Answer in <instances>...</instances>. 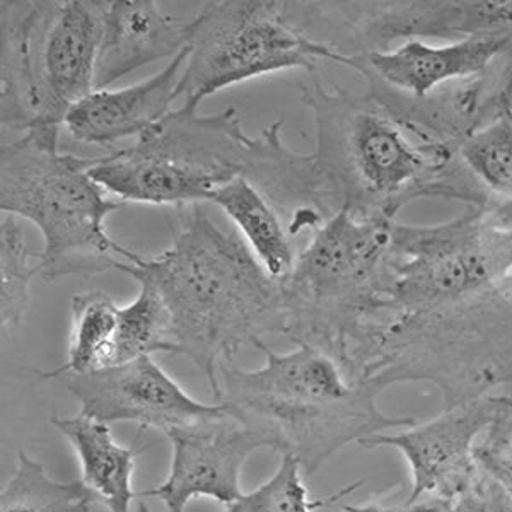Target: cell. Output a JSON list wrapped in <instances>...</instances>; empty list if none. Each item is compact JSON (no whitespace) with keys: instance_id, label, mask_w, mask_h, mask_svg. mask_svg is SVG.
I'll list each match as a JSON object with an SVG mask.
<instances>
[{"instance_id":"1","label":"cell","mask_w":512,"mask_h":512,"mask_svg":"<svg viewBox=\"0 0 512 512\" xmlns=\"http://www.w3.org/2000/svg\"><path fill=\"white\" fill-rule=\"evenodd\" d=\"M299 88L315 120L316 149L309 156L316 210L326 221L340 210L396 221L417 198L460 200L494 212L458 147L412 130L369 91L326 89L316 77Z\"/></svg>"},{"instance_id":"2","label":"cell","mask_w":512,"mask_h":512,"mask_svg":"<svg viewBox=\"0 0 512 512\" xmlns=\"http://www.w3.org/2000/svg\"><path fill=\"white\" fill-rule=\"evenodd\" d=\"M178 209L171 246L156 256L128 250L117 270L158 292L168 311L171 354L188 357L217 398L219 369L241 347L270 333L284 335L282 286L245 239L202 204Z\"/></svg>"},{"instance_id":"3","label":"cell","mask_w":512,"mask_h":512,"mask_svg":"<svg viewBox=\"0 0 512 512\" xmlns=\"http://www.w3.org/2000/svg\"><path fill=\"white\" fill-rule=\"evenodd\" d=\"M284 120L250 137L234 106L198 115L183 105L137 137L135 146L94 159L91 176L122 202L200 205L236 178L260 188L287 219L315 209L313 166L282 140Z\"/></svg>"},{"instance_id":"4","label":"cell","mask_w":512,"mask_h":512,"mask_svg":"<svg viewBox=\"0 0 512 512\" xmlns=\"http://www.w3.org/2000/svg\"><path fill=\"white\" fill-rule=\"evenodd\" d=\"M347 378L383 393L429 383L444 410L512 383L509 287L412 309H379L355 333L340 362Z\"/></svg>"},{"instance_id":"5","label":"cell","mask_w":512,"mask_h":512,"mask_svg":"<svg viewBox=\"0 0 512 512\" xmlns=\"http://www.w3.org/2000/svg\"><path fill=\"white\" fill-rule=\"evenodd\" d=\"M253 347L262 350L265 364L255 371L224 364L216 403L265 437L270 449L294 456L308 477L347 444L417 424L412 417L383 414L381 393L352 383L323 350L297 345L277 354L265 340Z\"/></svg>"},{"instance_id":"6","label":"cell","mask_w":512,"mask_h":512,"mask_svg":"<svg viewBox=\"0 0 512 512\" xmlns=\"http://www.w3.org/2000/svg\"><path fill=\"white\" fill-rule=\"evenodd\" d=\"M60 132L31 130L0 152V209L40 229V277L117 270L127 248L106 231V219L125 202L91 176L94 159L59 151Z\"/></svg>"},{"instance_id":"7","label":"cell","mask_w":512,"mask_h":512,"mask_svg":"<svg viewBox=\"0 0 512 512\" xmlns=\"http://www.w3.org/2000/svg\"><path fill=\"white\" fill-rule=\"evenodd\" d=\"M108 2L4 0L0 4V122L60 132L69 111L96 91Z\"/></svg>"},{"instance_id":"8","label":"cell","mask_w":512,"mask_h":512,"mask_svg":"<svg viewBox=\"0 0 512 512\" xmlns=\"http://www.w3.org/2000/svg\"><path fill=\"white\" fill-rule=\"evenodd\" d=\"M395 222L340 210L309 236L291 274L280 280L284 337L342 361L390 286Z\"/></svg>"},{"instance_id":"9","label":"cell","mask_w":512,"mask_h":512,"mask_svg":"<svg viewBox=\"0 0 512 512\" xmlns=\"http://www.w3.org/2000/svg\"><path fill=\"white\" fill-rule=\"evenodd\" d=\"M192 23L188 60L178 86L183 105L200 106L202 99L221 89L280 70L316 74L325 60L344 64L342 53L301 28L291 2H209Z\"/></svg>"},{"instance_id":"10","label":"cell","mask_w":512,"mask_h":512,"mask_svg":"<svg viewBox=\"0 0 512 512\" xmlns=\"http://www.w3.org/2000/svg\"><path fill=\"white\" fill-rule=\"evenodd\" d=\"M304 28L340 26L333 50L350 55L388 52L398 40L512 33V0L483 2H301Z\"/></svg>"},{"instance_id":"11","label":"cell","mask_w":512,"mask_h":512,"mask_svg":"<svg viewBox=\"0 0 512 512\" xmlns=\"http://www.w3.org/2000/svg\"><path fill=\"white\" fill-rule=\"evenodd\" d=\"M501 396H482L472 402L443 410L427 424H415L400 434H376L362 441L364 448L402 451L412 470V489L407 501L443 499L458 501L483 482L475 460V439L489 427Z\"/></svg>"},{"instance_id":"12","label":"cell","mask_w":512,"mask_h":512,"mask_svg":"<svg viewBox=\"0 0 512 512\" xmlns=\"http://www.w3.org/2000/svg\"><path fill=\"white\" fill-rule=\"evenodd\" d=\"M166 436L173 444L168 478L140 497L159 499L168 512H185L197 497L216 499L224 506L241 501L245 494L239 480L248 456L270 449L265 437L227 412L181 425Z\"/></svg>"},{"instance_id":"13","label":"cell","mask_w":512,"mask_h":512,"mask_svg":"<svg viewBox=\"0 0 512 512\" xmlns=\"http://www.w3.org/2000/svg\"><path fill=\"white\" fill-rule=\"evenodd\" d=\"M67 390L81 403V414L103 424L137 422L142 429H171L226 412L188 395L152 355L88 374L64 376Z\"/></svg>"},{"instance_id":"14","label":"cell","mask_w":512,"mask_h":512,"mask_svg":"<svg viewBox=\"0 0 512 512\" xmlns=\"http://www.w3.org/2000/svg\"><path fill=\"white\" fill-rule=\"evenodd\" d=\"M512 55V33L482 35L427 45L422 40L405 41L388 52L345 57L344 64L364 76L367 84H378L405 98L424 99L437 89L483 76Z\"/></svg>"},{"instance_id":"15","label":"cell","mask_w":512,"mask_h":512,"mask_svg":"<svg viewBox=\"0 0 512 512\" xmlns=\"http://www.w3.org/2000/svg\"><path fill=\"white\" fill-rule=\"evenodd\" d=\"M187 60L188 47L147 81L115 91H93L65 118L64 125L72 139L110 146L118 140L140 137L171 111Z\"/></svg>"},{"instance_id":"16","label":"cell","mask_w":512,"mask_h":512,"mask_svg":"<svg viewBox=\"0 0 512 512\" xmlns=\"http://www.w3.org/2000/svg\"><path fill=\"white\" fill-rule=\"evenodd\" d=\"M192 26V19L164 14L154 0L108 2L94 88L105 89L156 60L175 59L188 47Z\"/></svg>"},{"instance_id":"17","label":"cell","mask_w":512,"mask_h":512,"mask_svg":"<svg viewBox=\"0 0 512 512\" xmlns=\"http://www.w3.org/2000/svg\"><path fill=\"white\" fill-rule=\"evenodd\" d=\"M52 424L64 434L82 466V482L105 502L110 512H130L134 501L135 448H123L111 436L108 424L79 414L70 419L53 417Z\"/></svg>"},{"instance_id":"18","label":"cell","mask_w":512,"mask_h":512,"mask_svg":"<svg viewBox=\"0 0 512 512\" xmlns=\"http://www.w3.org/2000/svg\"><path fill=\"white\" fill-rule=\"evenodd\" d=\"M210 204L217 205L238 227L241 238L270 277L282 280L291 274L299 253L292 245L284 216L260 188L241 176L219 188Z\"/></svg>"},{"instance_id":"19","label":"cell","mask_w":512,"mask_h":512,"mask_svg":"<svg viewBox=\"0 0 512 512\" xmlns=\"http://www.w3.org/2000/svg\"><path fill=\"white\" fill-rule=\"evenodd\" d=\"M118 306L106 292L89 291L72 297L69 355L64 366L41 378L88 374L113 366Z\"/></svg>"},{"instance_id":"20","label":"cell","mask_w":512,"mask_h":512,"mask_svg":"<svg viewBox=\"0 0 512 512\" xmlns=\"http://www.w3.org/2000/svg\"><path fill=\"white\" fill-rule=\"evenodd\" d=\"M458 154L494 202L495 219L512 226V111L461 140Z\"/></svg>"},{"instance_id":"21","label":"cell","mask_w":512,"mask_h":512,"mask_svg":"<svg viewBox=\"0 0 512 512\" xmlns=\"http://www.w3.org/2000/svg\"><path fill=\"white\" fill-rule=\"evenodd\" d=\"M94 502L96 495L82 480L55 482L23 451L16 472L0 492V512H91Z\"/></svg>"},{"instance_id":"22","label":"cell","mask_w":512,"mask_h":512,"mask_svg":"<svg viewBox=\"0 0 512 512\" xmlns=\"http://www.w3.org/2000/svg\"><path fill=\"white\" fill-rule=\"evenodd\" d=\"M41 274L38 255L26 245L19 217L4 214L0 224V321L2 332L21 325L30 306L31 282Z\"/></svg>"},{"instance_id":"23","label":"cell","mask_w":512,"mask_h":512,"mask_svg":"<svg viewBox=\"0 0 512 512\" xmlns=\"http://www.w3.org/2000/svg\"><path fill=\"white\" fill-rule=\"evenodd\" d=\"M139 287V294L134 301L127 306H120L118 311L113 366H120L154 352L171 354L168 311L158 292L149 284H139Z\"/></svg>"},{"instance_id":"24","label":"cell","mask_w":512,"mask_h":512,"mask_svg":"<svg viewBox=\"0 0 512 512\" xmlns=\"http://www.w3.org/2000/svg\"><path fill=\"white\" fill-rule=\"evenodd\" d=\"M241 502L250 512H313L320 504L309 502L303 468L291 454H282L279 470L260 489L243 495Z\"/></svg>"},{"instance_id":"25","label":"cell","mask_w":512,"mask_h":512,"mask_svg":"<svg viewBox=\"0 0 512 512\" xmlns=\"http://www.w3.org/2000/svg\"><path fill=\"white\" fill-rule=\"evenodd\" d=\"M483 475L497 483L512 502V398L501 396L487 436L473 449Z\"/></svg>"},{"instance_id":"26","label":"cell","mask_w":512,"mask_h":512,"mask_svg":"<svg viewBox=\"0 0 512 512\" xmlns=\"http://www.w3.org/2000/svg\"><path fill=\"white\" fill-rule=\"evenodd\" d=\"M490 502V480L483 478V482L473 489L470 494L463 495L454 502L449 512H487Z\"/></svg>"},{"instance_id":"27","label":"cell","mask_w":512,"mask_h":512,"mask_svg":"<svg viewBox=\"0 0 512 512\" xmlns=\"http://www.w3.org/2000/svg\"><path fill=\"white\" fill-rule=\"evenodd\" d=\"M487 512H512V502L497 483L490 480V502Z\"/></svg>"},{"instance_id":"28","label":"cell","mask_w":512,"mask_h":512,"mask_svg":"<svg viewBox=\"0 0 512 512\" xmlns=\"http://www.w3.org/2000/svg\"><path fill=\"white\" fill-rule=\"evenodd\" d=\"M226 507V512H250L248 509H246L245 504H243L241 501L234 502V504H231V506Z\"/></svg>"},{"instance_id":"29","label":"cell","mask_w":512,"mask_h":512,"mask_svg":"<svg viewBox=\"0 0 512 512\" xmlns=\"http://www.w3.org/2000/svg\"><path fill=\"white\" fill-rule=\"evenodd\" d=\"M137 512H149V507L144 504V501L139 502V506H137Z\"/></svg>"}]
</instances>
